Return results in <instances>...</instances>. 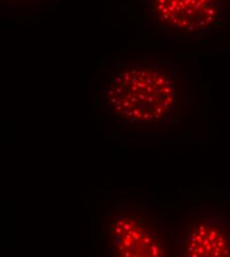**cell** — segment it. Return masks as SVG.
<instances>
[{
  "instance_id": "6da1fadb",
  "label": "cell",
  "mask_w": 230,
  "mask_h": 257,
  "mask_svg": "<svg viewBox=\"0 0 230 257\" xmlns=\"http://www.w3.org/2000/svg\"><path fill=\"white\" fill-rule=\"evenodd\" d=\"M193 85L174 61L142 56L116 64L101 91L107 114L124 126L175 124L189 107Z\"/></svg>"
},
{
  "instance_id": "7a4b0ae2",
  "label": "cell",
  "mask_w": 230,
  "mask_h": 257,
  "mask_svg": "<svg viewBox=\"0 0 230 257\" xmlns=\"http://www.w3.org/2000/svg\"><path fill=\"white\" fill-rule=\"evenodd\" d=\"M155 33L168 40L197 41L222 30L230 0H139Z\"/></svg>"
},
{
  "instance_id": "3957f363",
  "label": "cell",
  "mask_w": 230,
  "mask_h": 257,
  "mask_svg": "<svg viewBox=\"0 0 230 257\" xmlns=\"http://www.w3.org/2000/svg\"><path fill=\"white\" fill-rule=\"evenodd\" d=\"M103 237L107 252L118 257L168 256L164 235L146 206L138 199L120 200L107 215Z\"/></svg>"
},
{
  "instance_id": "277c9868",
  "label": "cell",
  "mask_w": 230,
  "mask_h": 257,
  "mask_svg": "<svg viewBox=\"0 0 230 257\" xmlns=\"http://www.w3.org/2000/svg\"><path fill=\"white\" fill-rule=\"evenodd\" d=\"M176 255L230 257V214L216 206L192 208L175 237Z\"/></svg>"
},
{
  "instance_id": "5b68a950",
  "label": "cell",
  "mask_w": 230,
  "mask_h": 257,
  "mask_svg": "<svg viewBox=\"0 0 230 257\" xmlns=\"http://www.w3.org/2000/svg\"><path fill=\"white\" fill-rule=\"evenodd\" d=\"M10 5H32L39 0H6Z\"/></svg>"
}]
</instances>
